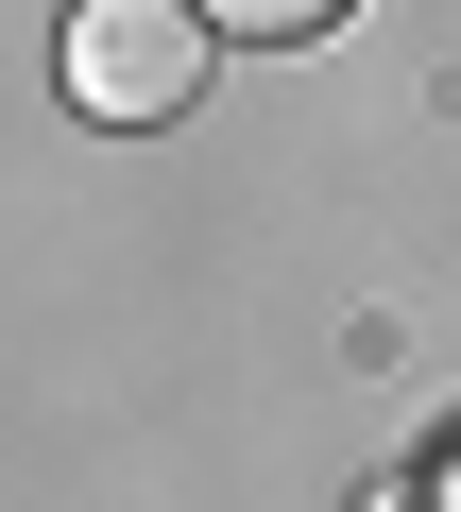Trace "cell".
<instances>
[{
    "label": "cell",
    "mask_w": 461,
    "mask_h": 512,
    "mask_svg": "<svg viewBox=\"0 0 461 512\" xmlns=\"http://www.w3.org/2000/svg\"><path fill=\"white\" fill-rule=\"evenodd\" d=\"M359 512H444V495H427V478H376V495H359Z\"/></svg>",
    "instance_id": "obj_3"
},
{
    "label": "cell",
    "mask_w": 461,
    "mask_h": 512,
    "mask_svg": "<svg viewBox=\"0 0 461 512\" xmlns=\"http://www.w3.org/2000/svg\"><path fill=\"white\" fill-rule=\"evenodd\" d=\"M444 512H461V478H444Z\"/></svg>",
    "instance_id": "obj_4"
},
{
    "label": "cell",
    "mask_w": 461,
    "mask_h": 512,
    "mask_svg": "<svg viewBox=\"0 0 461 512\" xmlns=\"http://www.w3.org/2000/svg\"><path fill=\"white\" fill-rule=\"evenodd\" d=\"M188 18H205V35H274V52H291V35H325V18H359V0H188Z\"/></svg>",
    "instance_id": "obj_2"
},
{
    "label": "cell",
    "mask_w": 461,
    "mask_h": 512,
    "mask_svg": "<svg viewBox=\"0 0 461 512\" xmlns=\"http://www.w3.org/2000/svg\"><path fill=\"white\" fill-rule=\"evenodd\" d=\"M69 103L86 120H120V137H154V120H188L205 103V18L188 0H69Z\"/></svg>",
    "instance_id": "obj_1"
}]
</instances>
